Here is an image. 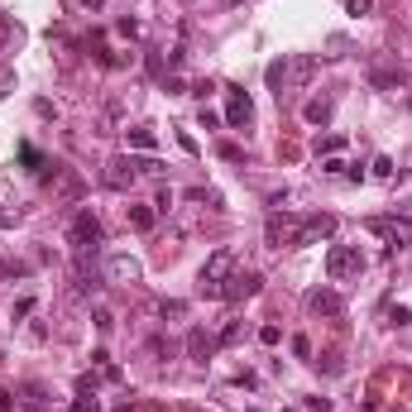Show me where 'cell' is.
Wrapping results in <instances>:
<instances>
[{"mask_svg": "<svg viewBox=\"0 0 412 412\" xmlns=\"http://www.w3.org/2000/svg\"><path fill=\"white\" fill-rule=\"evenodd\" d=\"M335 230V216H292V211H283V216H269V245L283 249V245H312V240H322V235H331Z\"/></svg>", "mask_w": 412, "mask_h": 412, "instance_id": "cell-1", "label": "cell"}, {"mask_svg": "<svg viewBox=\"0 0 412 412\" xmlns=\"http://www.w3.org/2000/svg\"><path fill=\"white\" fill-rule=\"evenodd\" d=\"M230 274H235V254H230V249H216L202 264V274H197V292H202V297H221V288H225Z\"/></svg>", "mask_w": 412, "mask_h": 412, "instance_id": "cell-2", "label": "cell"}, {"mask_svg": "<svg viewBox=\"0 0 412 412\" xmlns=\"http://www.w3.org/2000/svg\"><path fill=\"white\" fill-rule=\"evenodd\" d=\"M360 274H365L360 245H331L326 249V278L331 283H345V278H360Z\"/></svg>", "mask_w": 412, "mask_h": 412, "instance_id": "cell-3", "label": "cell"}, {"mask_svg": "<svg viewBox=\"0 0 412 412\" xmlns=\"http://www.w3.org/2000/svg\"><path fill=\"white\" fill-rule=\"evenodd\" d=\"M370 230L388 240V249H403L412 240V221H393V216H370Z\"/></svg>", "mask_w": 412, "mask_h": 412, "instance_id": "cell-4", "label": "cell"}, {"mask_svg": "<svg viewBox=\"0 0 412 412\" xmlns=\"http://www.w3.org/2000/svg\"><path fill=\"white\" fill-rule=\"evenodd\" d=\"M259 283H264V278H259V274H230V278H225V288H221V302H245V297H254V292H259Z\"/></svg>", "mask_w": 412, "mask_h": 412, "instance_id": "cell-5", "label": "cell"}, {"mask_svg": "<svg viewBox=\"0 0 412 412\" xmlns=\"http://www.w3.org/2000/svg\"><path fill=\"white\" fill-rule=\"evenodd\" d=\"M307 312H317V317H340V312H345V297L335 288H317V292H307Z\"/></svg>", "mask_w": 412, "mask_h": 412, "instance_id": "cell-6", "label": "cell"}, {"mask_svg": "<svg viewBox=\"0 0 412 412\" xmlns=\"http://www.w3.org/2000/svg\"><path fill=\"white\" fill-rule=\"evenodd\" d=\"M134 173H139V159H129V154H120V159H111V168H106V187H116V192H125V187L134 182Z\"/></svg>", "mask_w": 412, "mask_h": 412, "instance_id": "cell-7", "label": "cell"}, {"mask_svg": "<svg viewBox=\"0 0 412 412\" xmlns=\"http://www.w3.org/2000/svg\"><path fill=\"white\" fill-rule=\"evenodd\" d=\"M254 120V106H249V96L240 86H230V106H225V125H235V129H245Z\"/></svg>", "mask_w": 412, "mask_h": 412, "instance_id": "cell-8", "label": "cell"}, {"mask_svg": "<svg viewBox=\"0 0 412 412\" xmlns=\"http://www.w3.org/2000/svg\"><path fill=\"white\" fill-rule=\"evenodd\" d=\"M106 278H111V283H134V278H139V259L111 254V259H106Z\"/></svg>", "mask_w": 412, "mask_h": 412, "instance_id": "cell-9", "label": "cell"}, {"mask_svg": "<svg viewBox=\"0 0 412 412\" xmlns=\"http://www.w3.org/2000/svg\"><path fill=\"white\" fill-rule=\"evenodd\" d=\"M68 412H101V398H96V388H91V379H82V393L72 398V408Z\"/></svg>", "mask_w": 412, "mask_h": 412, "instance_id": "cell-10", "label": "cell"}, {"mask_svg": "<svg viewBox=\"0 0 412 412\" xmlns=\"http://www.w3.org/2000/svg\"><path fill=\"white\" fill-rule=\"evenodd\" d=\"M211 350H216V340H211L206 331H192V335H187V355H192V360H206Z\"/></svg>", "mask_w": 412, "mask_h": 412, "instance_id": "cell-11", "label": "cell"}, {"mask_svg": "<svg viewBox=\"0 0 412 412\" xmlns=\"http://www.w3.org/2000/svg\"><path fill=\"white\" fill-rule=\"evenodd\" d=\"M302 116H307L312 125H326L331 120V101H326V96H322V101H307V106H302Z\"/></svg>", "mask_w": 412, "mask_h": 412, "instance_id": "cell-12", "label": "cell"}, {"mask_svg": "<svg viewBox=\"0 0 412 412\" xmlns=\"http://www.w3.org/2000/svg\"><path fill=\"white\" fill-rule=\"evenodd\" d=\"M19 393H24V403H29L34 412H43V408H48V388H43V383H24Z\"/></svg>", "mask_w": 412, "mask_h": 412, "instance_id": "cell-13", "label": "cell"}, {"mask_svg": "<svg viewBox=\"0 0 412 412\" xmlns=\"http://www.w3.org/2000/svg\"><path fill=\"white\" fill-rule=\"evenodd\" d=\"M370 77H374V86H398L403 82V68H388V63H383V68H374Z\"/></svg>", "mask_w": 412, "mask_h": 412, "instance_id": "cell-14", "label": "cell"}, {"mask_svg": "<svg viewBox=\"0 0 412 412\" xmlns=\"http://www.w3.org/2000/svg\"><path fill=\"white\" fill-rule=\"evenodd\" d=\"M129 225L134 230H154V206H129Z\"/></svg>", "mask_w": 412, "mask_h": 412, "instance_id": "cell-15", "label": "cell"}, {"mask_svg": "<svg viewBox=\"0 0 412 412\" xmlns=\"http://www.w3.org/2000/svg\"><path fill=\"white\" fill-rule=\"evenodd\" d=\"M129 144H134V149H154L159 139H154V129H149V125H134V129H129Z\"/></svg>", "mask_w": 412, "mask_h": 412, "instance_id": "cell-16", "label": "cell"}, {"mask_svg": "<svg viewBox=\"0 0 412 412\" xmlns=\"http://www.w3.org/2000/svg\"><path fill=\"white\" fill-rule=\"evenodd\" d=\"M408 322H412L408 307H388V326H408Z\"/></svg>", "mask_w": 412, "mask_h": 412, "instance_id": "cell-17", "label": "cell"}, {"mask_svg": "<svg viewBox=\"0 0 412 412\" xmlns=\"http://www.w3.org/2000/svg\"><path fill=\"white\" fill-rule=\"evenodd\" d=\"M259 340H264V345H278V340H283V331H278V326H264V331H259Z\"/></svg>", "mask_w": 412, "mask_h": 412, "instance_id": "cell-18", "label": "cell"}, {"mask_svg": "<svg viewBox=\"0 0 412 412\" xmlns=\"http://www.w3.org/2000/svg\"><path fill=\"white\" fill-rule=\"evenodd\" d=\"M340 144H345L340 134H326V139H322V154H340Z\"/></svg>", "mask_w": 412, "mask_h": 412, "instance_id": "cell-19", "label": "cell"}, {"mask_svg": "<svg viewBox=\"0 0 412 412\" xmlns=\"http://www.w3.org/2000/svg\"><path fill=\"white\" fill-rule=\"evenodd\" d=\"M345 10H350V15H370L374 5H370V0H345Z\"/></svg>", "mask_w": 412, "mask_h": 412, "instance_id": "cell-20", "label": "cell"}, {"mask_svg": "<svg viewBox=\"0 0 412 412\" xmlns=\"http://www.w3.org/2000/svg\"><path fill=\"white\" fill-rule=\"evenodd\" d=\"M374 173L379 177H393V159H374Z\"/></svg>", "mask_w": 412, "mask_h": 412, "instance_id": "cell-21", "label": "cell"}, {"mask_svg": "<svg viewBox=\"0 0 412 412\" xmlns=\"http://www.w3.org/2000/svg\"><path fill=\"white\" fill-rule=\"evenodd\" d=\"M307 412H331V398H307Z\"/></svg>", "mask_w": 412, "mask_h": 412, "instance_id": "cell-22", "label": "cell"}, {"mask_svg": "<svg viewBox=\"0 0 412 412\" xmlns=\"http://www.w3.org/2000/svg\"><path fill=\"white\" fill-rule=\"evenodd\" d=\"M216 125H221V116H216V111H206V106H202V129H216Z\"/></svg>", "mask_w": 412, "mask_h": 412, "instance_id": "cell-23", "label": "cell"}, {"mask_svg": "<svg viewBox=\"0 0 412 412\" xmlns=\"http://www.w3.org/2000/svg\"><path fill=\"white\" fill-rule=\"evenodd\" d=\"M10 86H15V72H10V68H0V96H5Z\"/></svg>", "mask_w": 412, "mask_h": 412, "instance_id": "cell-24", "label": "cell"}, {"mask_svg": "<svg viewBox=\"0 0 412 412\" xmlns=\"http://www.w3.org/2000/svg\"><path fill=\"white\" fill-rule=\"evenodd\" d=\"M10 408H15V398H10V393L0 388V412H10Z\"/></svg>", "mask_w": 412, "mask_h": 412, "instance_id": "cell-25", "label": "cell"}, {"mask_svg": "<svg viewBox=\"0 0 412 412\" xmlns=\"http://www.w3.org/2000/svg\"><path fill=\"white\" fill-rule=\"evenodd\" d=\"M5 225H10V216H5V211H0V230H5Z\"/></svg>", "mask_w": 412, "mask_h": 412, "instance_id": "cell-26", "label": "cell"}, {"mask_svg": "<svg viewBox=\"0 0 412 412\" xmlns=\"http://www.w3.org/2000/svg\"><path fill=\"white\" fill-rule=\"evenodd\" d=\"M120 412H129V408H120Z\"/></svg>", "mask_w": 412, "mask_h": 412, "instance_id": "cell-27", "label": "cell"}, {"mask_svg": "<svg viewBox=\"0 0 412 412\" xmlns=\"http://www.w3.org/2000/svg\"><path fill=\"white\" fill-rule=\"evenodd\" d=\"M0 360H5V355H0Z\"/></svg>", "mask_w": 412, "mask_h": 412, "instance_id": "cell-28", "label": "cell"}, {"mask_svg": "<svg viewBox=\"0 0 412 412\" xmlns=\"http://www.w3.org/2000/svg\"><path fill=\"white\" fill-rule=\"evenodd\" d=\"M249 412H254V408H249Z\"/></svg>", "mask_w": 412, "mask_h": 412, "instance_id": "cell-29", "label": "cell"}]
</instances>
